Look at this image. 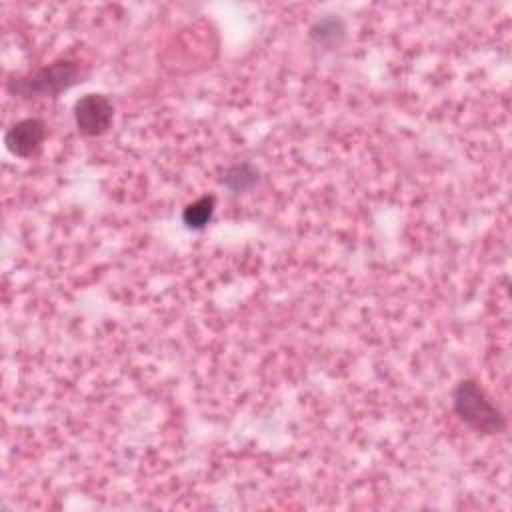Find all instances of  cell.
<instances>
[{"label":"cell","instance_id":"3957f363","mask_svg":"<svg viewBox=\"0 0 512 512\" xmlns=\"http://www.w3.org/2000/svg\"><path fill=\"white\" fill-rule=\"evenodd\" d=\"M114 118V106L104 94H84L74 104V122L80 134L100 136L104 134Z\"/></svg>","mask_w":512,"mask_h":512},{"label":"cell","instance_id":"5b68a950","mask_svg":"<svg viewBox=\"0 0 512 512\" xmlns=\"http://www.w3.org/2000/svg\"><path fill=\"white\" fill-rule=\"evenodd\" d=\"M214 208H216V198L212 194H204L200 198H196L194 202H190L184 210H182V222L186 228L190 230H202L208 226V222L214 216Z\"/></svg>","mask_w":512,"mask_h":512},{"label":"cell","instance_id":"52a82bcc","mask_svg":"<svg viewBox=\"0 0 512 512\" xmlns=\"http://www.w3.org/2000/svg\"><path fill=\"white\" fill-rule=\"evenodd\" d=\"M310 38L326 48L338 46L340 40L344 38V24L338 18H324L318 20L312 28H310Z\"/></svg>","mask_w":512,"mask_h":512},{"label":"cell","instance_id":"8992f818","mask_svg":"<svg viewBox=\"0 0 512 512\" xmlns=\"http://www.w3.org/2000/svg\"><path fill=\"white\" fill-rule=\"evenodd\" d=\"M222 184L232 192H246L258 184V170L248 162L234 164L224 172Z\"/></svg>","mask_w":512,"mask_h":512},{"label":"cell","instance_id":"7a4b0ae2","mask_svg":"<svg viewBox=\"0 0 512 512\" xmlns=\"http://www.w3.org/2000/svg\"><path fill=\"white\" fill-rule=\"evenodd\" d=\"M80 78V66L72 60H56L38 72L24 76V78H14L8 84V90L16 96L22 98H32V96H56L70 86H74Z\"/></svg>","mask_w":512,"mask_h":512},{"label":"cell","instance_id":"6da1fadb","mask_svg":"<svg viewBox=\"0 0 512 512\" xmlns=\"http://www.w3.org/2000/svg\"><path fill=\"white\" fill-rule=\"evenodd\" d=\"M452 402L460 420L476 432L500 434L506 430L504 412L492 404V400L474 380H460L454 388Z\"/></svg>","mask_w":512,"mask_h":512},{"label":"cell","instance_id":"277c9868","mask_svg":"<svg viewBox=\"0 0 512 512\" xmlns=\"http://www.w3.org/2000/svg\"><path fill=\"white\" fill-rule=\"evenodd\" d=\"M46 138V124L38 118L18 120L4 134L6 148L20 158H32L42 150Z\"/></svg>","mask_w":512,"mask_h":512}]
</instances>
